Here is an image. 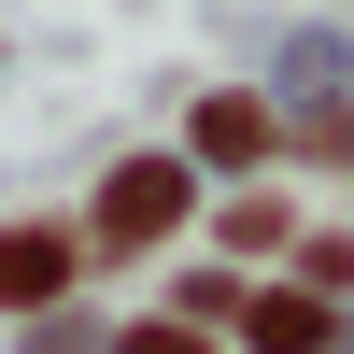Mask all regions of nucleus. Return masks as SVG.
I'll return each mask as SVG.
<instances>
[{
    "mask_svg": "<svg viewBox=\"0 0 354 354\" xmlns=\"http://www.w3.org/2000/svg\"><path fill=\"white\" fill-rule=\"evenodd\" d=\"M241 340L255 354H326V298H241Z\"/></svg>",
    "mask_w": 354,
    "mask_h": 354,
    "instance_id": "obj_3",
    "label": "nucleus"
},
{
    "mask_svg": "<svg viewBox=\"0 0 354 354\" xmlns=\"http://www.w3.org/2000/svg\"><path fill=\"white\" fill-rule=\"evenodd\" d=\"M198 156H270V100H241V85H227V100H198Z\"/></svg>",
    "mask_w": 354,
    "mask_h": 354,
    "instance_id": "obj_4",
    "label": "nucleus"
},
{
    "mask_svg": "<svg viewBox=\"0 0 354 354\" xmlns=\"http://www.w3.org/2000/svg\"><path fill=\"white\" fill-rule=\"evenodd\" d=\"M170 227H185V170H170V156H128V170L100 185V241H113V255H156Z\"/></svg>",
    "mask_w": 354,
    "mask_h": 354,
    "instance_id": "obj_1",
    "label": "nucleus"
},
{
    "mask_svg": "<svg viewBox=\"0 0 354 354\" xmlns=\"http://www.w3.org/2000/svg\"><path fill=\"white\" fill-rule=\"evenodd\" d=\"M128 354H198V326H142V340H128Z\"/></svg>",
    "mask_w": 354,
    "mask_h": 354,
    "instance_id": "obj_5",
    "label": "nucleus"
},
{
    "mask_svg": "<svg viewBox=\"0 0 354 354\" xmlns=\"http://www.w3.org/2000/svg\"><path fill=\"white\" fill-rule=\"evenodd\" d=\"M85 255H71V227H0V312H28V298H57Z\"/></svg>",
    "mask_w": 354,
    "mask_h": 354,
    "instance_id": "obj_2",
    "label": "nucleus"
}]
</instances>
